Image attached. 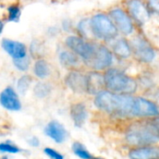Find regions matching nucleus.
I'll list each match as a JSON object with an SVG mask.
<instances>
[{
    "label": "nucleus",
    "instance_id": "nucleus-17",
    "mask_svg": "<svg viewBox=\"0 0 159 159\" xmlns=\"http://www.w3.org/2000/svg\"><path fill=\"white\" fill-rule=\"evenodd\" d=\"M70 116L75 123V126L77 128H81L88 117V111L86 104L83 102H76L71 105L70 108Z\"/></svg>",
    "mask_w": 159,
    "mask_h": 159
},
{
    "label": "nucleus",
    "instance_id": "nucleus-23",
    "mask_svg": "<svg viewBox=\"0 0 159 159\" xmlns=\"http://www.w3.org/2000/svg\"><path fill=\"white\" fill-rule=\"evenodd\" d=\"M20 17V8L18 5H11L7 7V20L18 22Z\"/></svg>",
    "mask_w": 159,
    "mask_h": 159
},
{
    "label": "nucleus",
    "instance_id": "nucleus-14",
    "mask_svg": "<svg viewBox=\"0 0 159 159\" xmlns=\"http://www.w3.org/2000/svg\"><path fill=\"white\" fill-rule=\"evenodd\" d=\"M130 159H158L159 148L157 145L138 146L129 153Z\"/></svg>",
    "mask_w": 159,
    "mask_h": 159
},
{
    "label": "nucleus",
    "instance_id": "nucleus-30",
    "mask_svg": "<svg viewBox=\"0 0 159 159\" xmlns=\"http://www.w3.org/2000/svg\"><path fill=\"white\" fill-rule=\"evenodd\" d=\"M28 143L30 145L34 146V147H37L39 145V140L36 137H32L30 140H28Z\"/></svg>",
    "mask_w": 159,
    "mask_h": 159
},
{
    "label": "nucleus",
    "instance_id": "nucleus-22",
    "mask_svg": "<svg viewBox=\"0 0 159 159\" xmlns=\"http://www.w3.org/2000/svg\"><path fill=\"white\" fill-rule=\"evenodd\" d=\"M77 28H78V32L80 34V36L83 37L84 39H87L88 37L92 35L91 32H90V27H89V19L82 20L78 23Z\"/></svg>",
    "mask_w": 159,
    "mask_h": 159
},
{
    "label": "nucleus",
    "instance_id": "nucleus-21",
    "mask_svg": "<svg viewBox=\"0 0 159 159\" xmlns=\"http://www.w3.org/2000/svg\"><path fill=\"white\" fill-rule=\"evenodd\" d=\"M73 152L75 156H77L78 157L81 159H92L93 157L91 156V154L85 148V146L80 143H74L73 146H72Z\"/></svg>",
    "mask_w": 159,
    "mask_h": 159
},
{
    "label": "nucleus",
    "instance_id": "nucleus-8",
    "mask_svg": "<svg viewBox=\"0 0 159 159\" xmlns=\"http://www.w3.org/2000/svg\"><path fill=\"white\" fill-rule=\"evenodd\" d=\"M110 18L113 20L117 31L125 35H129L133 33L134 26L129 16L121 8H114L110 12Z\"/></svg>",
    "mask_w": 159,
    "mask_h": 159
},
{
    "label": "nucleus",
    "instance_id": "nucleus-28",
    "mask_svg": "<svg viewBox=\"0 0 159 159\" xmlns=\"http://www.w3.org/2000/svg\"><path fill=\"white\" fill-rule=\"evenodd\" d=\"M44 153L51 159H63V156L52 148H45Z\"/></svg>",
    "mask_w": 159,
    "mask_h": 159
},
{
    "label": "nucleus",
    "instance_id": "nucleus-9",
    "mask_svg": "<svg viewBox=\"0 0 159 159\" xmlns=\"http://www.w3.org/2000/svg\"><path fill=\"white\" fill-rule=\"evenodd\" d=\"M127 8L129 16L139 24H144L150 19V11L143 0H128Z\"/></svg>",
    "mask_w": 159,
    "mask_h": 159
},
{
    "label": "nucleus",
    "instance_id": "nucleus-31",
    "mask_svg": "<svg viewBox=\"0 0 159 159\" xmlns=\"http://www.w3.org/2000/svg\"><path fill=\"white\" fill-rule=\"evenodd\" d=\"M3 29H4V23H3V21L0 20V34H1V33L3 32Z\"/></svg>",
    "mask_w": 159,
    "mask_h": 159
},
{
    "label": "nucleus",
    "instance_id": "nucleus-13",
    "mask_svg": "<svg viewBox=\"0 0 159 159\" xmlns=\"http://www.w3.org/2000/svg\"><path fill=\"white\" fill-rule=\"evenodd\" d=\"M1 105L9 111H19L21 107L18 94L11 87L6 88L0 94Z\"/></svg>",
    "mask_w": 159,
    "mask_h": 159
},
{
    "label": "nucleus",
    "instance_id": "nucleus-26",
    "mask_svg": "<svg viewBox=\"0 0 159 159\" xmlns=\"http://www.w3.org/2000/svg\"><path fill=\"white\" fill-rule=\"evenodd\" d=\"M20 149L8 143V142H6V143H0V153H7V154H17V153H20Z\"/></svg>",
    "mask_w": 159,
    "mask_h": 159
},
{
    "label": "nucleus",
    "instance_id": "nucleus-25",
    "mask_svg": "<svg viewBox=\"0 0 159 159\" xmlns=\"http://www.w3.org/2000/svg\"><path fill=\"white\" fill-rule=\"evenodd\" d=\"M31 82H32L31 76H29V75H23V76H21V77L19 79L18 83H17L18 91H19L20 94H24V93L27 91L28 88L30 87Z\"/></svg>",
    "mask_w": 159,
    "mask_h": 159
},
{
    "label": "nucleus",
    "instance_id": "nucleus-3",
    "mask_svg": "<svg viewBox=\"0 0 159 159\" xmlns=\"http://www.w3.org/2000/svg\"><path fill=\"white\" fill-rule=\"evenodd\" d=\"M127 142L133 146H146L157 143L158 127L157 123H149L148 121L137 122L133 124L127 131Z\"/></svg>",
    "mask_w": 159,
    "mask_h": 159
},
{
    "label": "nucleus",
    "instance_id": "nucleus-16",
    "mask_svg": "<svg viewBox=\"0 0 159 159\" xmlns=\"http://www.w3.org/2000/svg\"><path fill=\"white\" fill-rule=\"evenodd\" d=\"M104 89L103 75L98 71L90 72L87 75V92L90 94H98Z\"/></svg>",
    "mask_w": 159,
    "mask_h": 159
},
{
    "label": "nucleus",
    "instance_id": "nucleus-10",
    "mask_svg": "<svg viewBox=\"0 0 159 159\" xmlns=\"http://www.w3.org/2000/svg\"><path fill=\"white\" fill-rule=\"evenodd\" d=\"M158 116L157 105L143 97H136V107L134 117L138 118H154Z\"/></svg>",
    "mask_w": 159,
    "mask_h": 159
},
{
    "label": "nucleus",
    "instance_id": "nucleus-15",
    "mask_svg": "<svg viewBox=\"0 0 159 159\" xmlns=\"http://www.w3.org/2000/svg\"><path fill=\"white\" fill-rule=\"evenodd\" d=\"M45 134L57 143H63L67 138L65 128L58 121L49 122L45 128Z\"/></svg>",
    "mask_w": 159,
    "mask_h": 159
},
{
    "label": "nucleus",
    "instance_id": "nucleus-20",
    "mask_svg": "<svg viewBox=\"0 0 159 159\" xmlns=\"http://www.w3.org/2000/svg\"><path fill=\"white\" fill-rule=\"evenodd\" d=\"M49 65L44 59H37L34 65V74L40 79L46 78L49 75Z\"/></svg>",
    "mask_w": 159,
    "mask_h": 159
},
{
    "label": "nucleus",
    "instance_id": "nucleus-1",
    "mask_svg": "<svg viewBox=\"0 0 159 159\" xmlns=\"http://www.w3.org/2000/svg\"><path fill=\"white\" fill-rule=\"evenodd\" d=\"M95 105L110 115L134 117L136 97L126 94H116L106 89L96 94Z\"/></svg>",
    "mask_w": 159,
    "mask_h": 159
},
{
    "label": "nucleus",
    "instance_id": "nucleus-4",
    "mask_svg": "<svg viewBox=\"0 0 159 159\" xmlns=\"http://www.w3.org/2000/svg\"><path fill=\"white\" fill-rule=\"evenodd\" d=\"M91 34L101 40L109 41L117 36L118 31L111 18L104 13H97L89 19Z\"/></svg>",
    "mask_w": 159,
    "mask_h": 159
},
{
    "label": "nucleus",
    "instance_id": "nucleus-24",
    "mask_svg": "<svg viewBox=\"0 0 159 159\" xmlns=\"http://www.w3.org/2000/svg\"><path fill=\"white\" fill-rule=\"evenodd\" d=\"M50 90V86L46 83H38L34 87V94L38 98H45L48 95Z\"/></svg>",
    "mask_w": 159,
    "mask_h": 159
},
{
    "label": "nucleus",
    "instance_id": "nucleus-11",
    "mask_svg": "<svg viewBox=\"0 0 159 159\" xmlns=\"http://www.w3.org/2000/svg\"><path fill=\"white\" fill-rule=\"evenodd\" d=\"M66 85L76 93L87 92V75L77 70H72L66 76Z\"/></svg>",
    "mask_w": 159,
    "mask_h": 159
},
{
    "label": "nucleus",
    "instance_id": "nucleus-32",
    "mask_svg": "<svg viewBox=\"0 0 159 159\" xmlns=\"http://www.w3.org/2000/svg\"><path fill=\"white\" fill-rule=\"evenodd\" d=\"M93 159H104V158H102V157H95V158H93Z\"/></svg>",
    "mask_w": 159,
    "mask_h": 159
},
{
    "label": "nucleus",
    "instance_id": "nucleus-2",
    "mask_svg": "<svg viewBox=\"0 0 159 159\" xmlns=\"http://www.w3.org/2000/svg\"><path fill=\"white\" fill-rule=\"evenodd\" d=\"M103 81L104 89L116 94L132 95L138 89V83L133 77L116 68H108L105 71Z\"/></svg>",
    "mask_w": 159,
    "mask_h": 159
},
{
    "label": "nucleus",
    "instance_id": "nucleus-6",
    "mask_svg": "<svg viewBox=\"0 0 159 159\" xmlns=\"http://www.w3.org/2000/svg\"><path fill=\"white\" fill-rule=\"evenodd\" d=\"M131 53L133 52L135 57L143 62H151L156 57V51L150 43L143 37L136 36L129 44Z\"/></svg>",
    "mask_w": 159,
    "mask_h": 159
},
{
    "label": "nucleus",
    "instance_id": "nucleus-12",
    "mask_svg": "<svg viewBox=\"0 0 159 159\" xmlns=\"http://www.w3.org/2000/svg\"><path fill=\"white\" fill-rule=\"evenodd\" d=\"M1 46L3 49L13 59L18 60L27 56V48L26 46L19 41L11 40L4 38L1 41Z\"/></svg>",
    "mask_w": 159,
    "mask_h": 159
},
{
    "label": "nucleus",
    "instance_id": "nucleus-19",
    "mask_svg": "<svg viewBox=\"0 0 159 159\" xmlns=\"http://www.w3.org/2000/svg\"><path fill=\"white\" fill-rule=\"evenodd\" d=\"M61 63L67 68H75L79 65L80 58L70 49H63L59 54Z\"/></svg>",
    "mask_w": 159,
    "mask_h": 159
},
{
    "label": "nucleus",
    "instance_id": "nucleus-5",
    "mask_svg": "<svg viewBox=\"0 0 159 159\" xmlns=\"http://www.w3.org/2000/svg\"><path fill=\"white\" fill-rule=\"evenodd\" d=\"M65 46L68 49L77 55L87 65L94 56L98 44L84 39L81 36L70 35L65 39Z\"/></svg>",
    "mask_w": 159,
    "mask_h": 159
},
{
    "label": "nucleus",
    "instance_id": "nucleus-29",
    "mask_svg": "<svg viewBox=\"0 0 159 159\" xmlns=\"http://www.w3.org/2000/svg\"><path fill=\"white\" fill-rule=\"evenodd\" d=\"M147 7H148V9L150 8V9H152V11L157 13L159 8L158 0H149L148 1V5H147Z\"/></svg>",
    "mask_w": 159,
    "mask_h": 159
},
{
    "label": "nucleus",
    "instance_id": "nucleus-18",
    "mask_svg": "<svg viewBox=\"0 0 159 159\" xmlns=\"http://www.w3.org/2000/svg\"><path fill=\"white\" fill-rule=\"evenodd\" d=\"M111 52L120 59H128L131 55L129 43L125 38H119L115 41Z\"/></svg>",
    "mask_w": 159,
    "mask_h": 159
},
{
    "label": "nucleus",
    "instance_id": "nucleus-27",
    "mask_svg": "<svg viewBox=\"0 0 159 159\" xmlns=\"http://www.w3.org/2000/svg\"><path fill=\"white\" fill-rule=\"evenodd\" d=\"M13 63L15 65V67L17 69H19L20 71H27L28 68H29V65H30V60L29 58L26 56L24 58H21V59H18V60H13Z\"/></svg>",
    "mask_w": 159,
    "mask_h": 159
},
{
    "label": "nucleus",
    "instance_id": "nucleus-7",
    "mask_svg": "<svg viewBox=\"0 0 159 159\" xmlns=\"http://www.w3.org/2000/svg\"><path fill=\"white\" fill-rule=\"evenodd\" d=\"M113 54L111 50L104 45L98 44L94 56L87 64L94 71H102L108 69L113 63Z\"/></svg>",
    "mask_w": 159,
    "mask_h": 159
}]
</instances>
